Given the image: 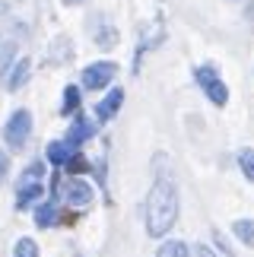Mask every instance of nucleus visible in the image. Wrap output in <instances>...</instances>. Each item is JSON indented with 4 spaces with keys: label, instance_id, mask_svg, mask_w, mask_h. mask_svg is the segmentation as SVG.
Segmentation results:
<instances>
[{
    "label": "nucleus",
    "instance_id": "1",
    "mask_svg": "<svg viewBox=\"0 0 254 257\" xmlns=\"http://www.w3.org/2000/svg\"><path fill=\"white\" fill-rule=\"evenodd\" d=\"M178 184L169 175H159L146 194V235L150 238H165L172 225L178 222Z\"/></svg>",
    "mask_w": 254,
    "mask_h": 257
},
{
    "label": "nucleus",
    "instance_id": "2",
    "mask_svg": "<svg viewBox=\"0 0 254 257\" xmlns=\"http://www.w3.org/2000/svg\"><path fill=\"white\" fill-rule=\"evenodd\" d=\"M32 137V111L29 108H16L13 114H10V121L4 124V143L7 150H26V140Z\"/></svg>",
    "mask_w": 254,
    "mask_h": 257
},
{
    "label": "nucleus",
    "instance_id": "3",
    "mask_svg": "<svg viewBox=\"0 0 254 257\" xmlns=\"http://www.w3.org/2000/svg\"><path fill=\"white\" fill-rule=\"evenodd\" d=\"M194 80H197V86L203 89V95H207L216 108L229 105V86L222 83V76L216 73V67H210V64L197 67V70H194Z\"/></svg>",
    "mask_w": 254,
    "mask_h": 257
},
{
    "label": "nucleus",
    "instance_id": "4",
    "mask_svg": "<svg viewBox=\"0 0 254 257\" xmlns=\"http://www.w3.org/2000/svg\"><path fill=\"white\" fill-rule=\"evenodd\" d=\"M61 197L67 200V206H73V210H86V206L95 200V191L83 175H70L64 181V187H61Z\"/></svg>",
    "mask_w": 254,
    "mask_h": 257
},
{
    "label": "nucleus",
    "instance_id": "5",
    "mask_svg": "<svg viewBox=\"0 0 254 257\" xmlns=\"http://www.w3.org/2000/svg\"><path fill=\"white\" fill-rule=\"evenodd\" d=\"M118 76V64L114 61H95L83 70V89H92V92H99V89L111 86V80Z\"/></svg>",
    "mask_w": 254,
    "mask_h": 257
},
{
    "label": "nucleus",
    "instance_id": "6",
    "mask_svg": "<svg viewBox=\"0 0 254 257\" xmlns=\"http://www.w3.org/2000/svg\"><path fill=\"white\" fill-rule=\"evenodd\" d=\"M121 105H124V89H121V86L108 89V95H105L102 102L95 105V121H99V124H108L111 117L121 111Z\"/></svg>",
    "mask_w": 254,
    "mask_h": 257
},
{
    "label": "nucleus",
    "instance_id": "7",
    "mask_svg": "<svg viewBox=\"0 0 254 257\" xmlns=\"http://www.w3.org/2000/svg\"><path fill=\"white\" fill-rule=\"evenodd\" d=\"M92 134H95V124H92V121H86V117L76 111V121L70 124V131H67V143H70L73 150H76V146H83Z\"/></svg>",
    "mask_w": 254,
    "mask_h": 257
},
{
    "label": "nucleus",
    "instance_id": "8",
    "mask_svg": "<svg viewBox=\"0 0 254 257\" xmlns=\"http://www.w3.org/2000/svg\"><path fill=\"white\" fill-rule=\"evenodd\" d=\"M38 197H45V184H42V181L19 184V187H16V210H26V206H32Z\"/></svg>",
    "mask_w": 254,
    "mask_h": 257
},
{
    "label": "nucleus",
    "instance_id": "9",
    "mask_svg": "<svg viewBox=\"0 0 254 257\" xmlns=\"http://www.w3.org/2000/svg\"><path fill=\"white\" fill-rule=\"evenodd\" d=\"M29 76H32V61L29 57H19L13 64V70H10V80H7V89L10 92H16V89H23L29 83Z\"/></svg>",
    "mask_w": 254,
    "mask_h": 257
},
{
    "label": "nucleus",
    "instance_id": "10",
    "mask_svg": "<svg viewBox=\"0 0 254 257\" xmlns=\"http://www.w3.org/2000/svg\"><path fill=\"white\" fill-rule=\"evenodd\" d=\"M76 150L67 140H51L48 143V150H45V156H48V162L54 165V169H61V165H67V159H70Z\"/></svg>",
    "mask_w": 254,
    "mask_h": 257
},
{
    "label": "nucleus",
    "instance_id": "11",
    "mask_svg": "<svg viewBox=\"0 0 254 257\" xmlns=\"http://www.w3.org/2000/svg\"><path fill=\"white\" fill-rule=\"evenodd\" d=\"M118 42H121V38H118V29L102 19V26L95 29V45H99L102 51H111V48H118Z\"/></svg>",
    "mask_w": 254,
    "mask_h": 257
},
{
    "label": "nucleus",
    "instance_id": "12",
    "mask_svg": "<svg viewBox=\"0 0 254 257\" xmlns=\"http://www.w3.org/2000/svg\"><path fill=\"white\" fill-rule=\"evenodd\" d=\"M35 225L38 229H51V225H57V206L54 200H45L35 206Z\"/></svg>",
    "mask_w": 254,
    "mask_h": 257
},
{
    "label": "nucleus",
    "instance_id": "13",
    "mask_svg": "<svg viewBox=\"0 0 254 257\" xmlns=\"http://www.w3.org/2000/svg\"><path fill=\"white\" fill-rule=\"evenodd\" d=\"M232 235H235L241 244L254 248V219H235L232 222Z\"/></svg>",
    "mask_w": 254,
    "mask_h": 257
},
{
    "label": "nucleus",
    "instance_id": "14",
    "mask_svg": "<svg viewBox=\"0 0 254 257\" xmlns=\"http://www.w3.org/2000/svg\"><path fill=\"white\" fill-rule=\"evenodd\" d=\"M76 111H80V89H76V86H67L64 89V102H61V114L73 117Z\"/></svg>",
    "mask_w": 254,
    "mask_h": 257
},
{
    "label": "nucleus",
    "instance_id": "15",
    "mask_svg": "<svg viewBox=\"0 0 254 257\" xmlns=\"http://www.w3.org/2000/svg\"><path fill=\"white\" fill-rule=\"evenodd\" d=\"M156 257H191V248L184 241H162V248L156 251Z\"/></svg>",
    "mask_w": 254,
    "mask_h": 257
},
{
    "label": "nucleus",
    "instance_id": "16",
    "mask_svg": "<svg viewBox=\"0 0 254 257\" xmlns=\"http://www.w3.org/2000/svg\"><path fill=\"white\" fill-rule=\"evenodd\" d=\"M64 169L70 172V175H83V172H89V169H92V162L86 159L83 153H73L70 159H67V165H64Z\"/></svg>",
    "mask_w": 254,
    "mask_h": 257
},
{
    "label": "nucleus",
    "instance_id": "17",
    "mask_svg": "<svg viewBox=\"0 0 254 257\" xmlns=\"http://www.w3.org/2000/svg\"><path fill=\"white\" fill-rule=\"evenodd\" d=\"M238 169H241V175H245L248 181H254V146L238 153Z\"/></svg>",
    "mask_w": 254,
    "mask_h": 257
},
{
    "label": "nucleus",
    "instance_id": "18",
    "mask_svg": "<svg viewBox=\"0 0 254 257\" xmlns=\"http://www.w3.org/2000/svg\"><path fill=\"white\" fill-rule=\"evenodd\" d=\"M13 257H42V254H38L35 238H19L16 248H13Z\"/></svg>",
    "mask_w": 254,
    "mask_h": 257
},
{
    "label": "nucleus",
    "instance_id": "19",
    "mask_svg": "<svg viewBox=\"0 0 254 257\" xmlns=\"http://www.w3.org/2000/svg\"><path fill=\"white\" fill-rule=\"evenodd\" d=\"M16 51V45L13 42H4L0 45V73H7V67H10V57H13Z\"/></svg>",
    "mask_w": 254,
    "mask_h": 257
},
{
    "label": "nucleus",
    "instance_id": "20",
    "mask_svg": "<svg viewBox=\"0 0 254 257\" xmlns=\"http://www.w3.org/2000/svg\"><path fill=\"white\" fill-rule=\"evenodd\" d=\"M54 45H57V54H51V61L54 64H64L67 57H70V45H67V38H57Z\"/></svg>",
    "mask_w": 254,
    "mask_h": 257
},
{
    "label": "nucleus",
    "instance_id": "21",
    "mask_svg": "<svg viewBox=\"0 0 254 257\" xmlns=\"http://www.w3.org/2000/svg\"><path fill=\"white\" fill-rule=\"evenodd\" d=\"M191 257H219L216 251H213V248H207V244H194V248H191Z\"/></svg>",
    "mask_w": 254,
    "mask_h": 257
},
{
    "label": "nucleus",
    "instance_id": "22",
    "mask_svg": "<svg viewBox=\"0 0 254 257\" xmlns=\"http://www.w3.org/2000/svg\"><path fill=\"white\" fill-rule=\"evenodd\" d=\"M7 175H10V153L0 150V184L7 181Z\"/></svg>",
    "mask_w": 254,
    "mask_h": 257
},
{
    "label": "nucleus",
    "instance_id": "23",
    "mask_svg": "<svg viewBox=\"0 0 254 257\" xmlns=\"http://www.w3.org/2000/svg\"><path fill=\"white\" fill-rule=\"evenodd\" d=\"M213 238H216V244H219V251H222V254H229V257H232V248L226 244V238H222L219 232H213Z\"/></svg>",
    "mask_w": 254,
    "mask_h": 257
},
{
    "label": "nucleus",
    "instance_id": "24",
    "mask_svg": "<svg viewBox=\"0 0 254 257\" xmlns=\"http://www.w3.org/2000/svg\"><path fill=\"white\" fill-rule=\"evenodd\" d=\"M67 4H83V0H67Z\"/></svg>",
    "mask_w": 254,
    "mask_h": 257
},
{
    "label": "nucleus",
    "instance_id": "25",
    "mask_svg": "<svg viewBox=\"0 0 254 257\" xmlns=\"http://www.w3.org/2000/svg\"><path fill=\"white\" fill-rule=\"evenodd\" d=\"M76 257H83V254H76Z\"/></svg>",
    "mask_w": 254,
    "mask_h": 257
}]
</instances>
